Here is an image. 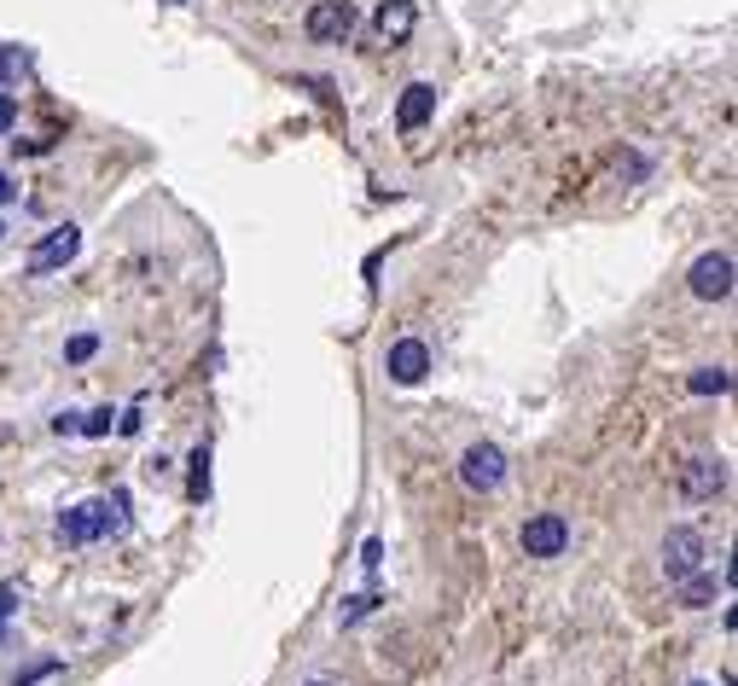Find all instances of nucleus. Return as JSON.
<instances>
[{
	"label": "nucleus",
	"mask_w": 738,
	"mask_h": 686,
	"mask_svg": "<svg viewBox=\"0 0 738 686\" xmlns=\"http://www.w3.org/2000/svg\"><path fill=\"white\" fill-rule=\"evenodd\" d=\"M0 239H7V221H0Z\"/></svg>",
	"instance_id": "obj_27"
},
{
	"label": "nucleus",
	"mask_w": 738,
	"mask_h": 686,
	"mask_svg": "<svg viewBox=\"0 0 738 686\" xmlns=\"http://www.w3.org/2000/svg\"><path fill=\"white\" fill-rule=\"evenodd\" d=\"M187 466H192V477H187V500H192V507H203V500H210V442H198Z\"/></svg>",
	"instance_id": "obj_13"
},
{
	"label": "nucleus",
	"mask_w": 738,
	"mask_h": 686,
	"mask_svg": "<svg viewBox=\"0 0 738 686\" xmlns=\"http://www.w3.org/2000/svg\"><path fill=\"white\" fill-rule=\"evenodd\" d=\"M686 390H692V396H727V390H733V373H727V367H698V373L686 378Z\"/></svg>",
	"instance_id": "obj_14"
},
{
	"label": "nucleus",
	"mask_w": 738,
	"mask_h": 686,
	"mask_svg": "<svg viewBox=\"0 0 738 686\" xmlns=\"http://www.w3.org/2000/svg\"><path fill=\"white\" fill-rule=\"evenodd\" d=\"M430 117H437V88H430V82H407L401 88V106H396V129L401 134H419Z\"/></svg>",
	"instance_id": "obj_10"
},
{
	"label": "nucleus",
	"mask_w": 738,
	"mask_h": 686,
	"mask_svg": "<svg viewBox=\"0 0 738 686\" xmlns=\"http://www.w3.org/2000/svg\"><path fill=\"white\" fill-rule=\"evenodd\" d=\"M302 30H309V42H350L355 7L350 0H315L309 18H302Z\"/></svg>",
	"instance_id": "obj_7"
},
{
	"label": "nucleus",
	"mask_w": 738,
	"mask_h": 686,
	"mask_svg": "<svg viewBox=\"0 0 738 686\" xmlns=\"http://www.w3.org/2000/svg\"><path fill=\"white\" fill-rule=\"evenodd\" d=\"M111 431H117V413H111V408L81 413V425H76V436H93V442H99V436H111Z\"/></svg>",
	"instance_id": "obj_16"
},
{
	"label": "nucleus",
	"mask_w": 738,
	"mask_h": 686,
	"mask_svg": "<svg viewBox=\"0 0 738 686\" xmlns=\"http://www.w3.org/2000/svg\"><path fill=\"white\" fill-rule=\"evenodd\" d=\"M12 198H18V180H12L7 169H0V204H12Z\"/></svg>",
	"instance_id": "obj_25"
},
{
	"label": "nucleus",
	"mask_w": 738,
	"mask_h": 686,
	"mask_svg": "<svg viewBox=\"0 0 738 686\" xmlns=\"http://www.w3.org/2000/svg\"><path fill=\"white\" fill-rule=\"evenodd\" d=\"M302 686H332V681H302Z\"/></svg>",
	"instance_id": "obj_26"
},
{
	"label": "nucleus",
	"mask_w": 738,
	"mask_h": 686,
	"mask_svg": "<svg viewBox=\"0 0 738 686\" xmlns=\"http://www.w3.org/2000/svg\"><path fill=\"white\" fill-rule=\"evenodd\" d=\"M692 686H709V681H692Z\"/></svg>",
	"instance_id": "obj_28"
},
{
	"label": "nucleus",
	"mask_w": 738,
	"mask_h": 686,
	"mask_svg": "<svg viewBox=\"0 0 738 686\" xmlns=\"http://www.w3.org/2000/svg\"><path fill=\"white\" fill-rule=\"evenodd\" d=\"M76 251H81V228H70V221H65V228H53V233L30 251L24 268L41 279V274H53V268H65V262H76Z\"/></svg>",
	"instance_id": "obj_8"
},
{
	"label": "nucleus",
	"mask_w": 738,
	"mask_h": 686,
	"mask_svg": "<svg viewBox=\"0 0 738 686\" xmlns=\"http://www.w3.org/2000/svg\"><path fill=\"white\" fill-rule=\"evenodd\" d=\"M506 454L495 449V442H471V449L460 454V477H465V489H477V495H500L506 489Z\"/></svg>",
	"instance_id": "obj_1"
},
{
	"label": "nucleus",
	"mask_w": 738,
	"mask_h": 686,
	"mask_svg": "<svg viewBox=\"0 0 738 686\" xmlns=\"http://www.w3.org/2000/svg\"><path fill=\"white\" fill-rule=\"evenodd\" d=\"M727 460L722 454H698V460H686L681 466V495L686 500H715V495H727Z\"/></svg>",
	"instance_id": "obj_6"
},
{
	"label": "nucleus",
	"mask_w": 738,
	"mask_h": 686,
	"mask_svg": "<svg viewBox=\"0 0 738 686\" xmlns=\"http://www.w3.org/2000/svg\"><path fill=\"white\" fill-rule=\"evenodd\" d=\"M111 523H117L111 500H81V507H70L65 518H58V541H65V547H93Z\"/></svg>",
	"instance_id": "obj_2"
},
{
	"label": "nucleus",
	"mask_w": 738,
	"mask_h": 686,
	"mask_svg": "<svg viewBox=\"0 0 738 686\" xmlns=\"http://www.w3.org/2000/svg\"><path fill=\"white\" fill-rule=\"evenodd\" d=\"M378 564H384V541H378V535H366V541H361V571H366V576H378Z\"/></svg>",
	"instance_id": "obj_18"
},
{
	"label": "nucleus",
	"mask_w": 738,
	"mask_h": 686,
	"mask_svg": "<svg viewBox=\"0 0 738 686\" xmlns=\"http://www.w3.org/2000/svg\"><path fill=\"white\" fill-rule=\"evenodd\" d=\"M18 76V47H0V88Z\"/></svg>",
	"instance_id": "obj_22"
},
{
	"label": "nucleus",
	"mask_w": 738,
	"mask_h": 686,
	"mask_svg": "<svg viewBox=\"0 0 738 686\" xmlns=\"http://www.w3.org/2000/svg\"><path fill=\"white\" fill-rule=\"evenodd\" d=\"M47 675H58V663H35V670L12 675V686H35V681H47Z\"/></svg>",
	"instance_id": "obj_20"
},
{
	"label": "nucleus",
	"mask_w": 738,
	"mask_h": 686,
	"mask_svg": "<svg viewBox=\"0 0 738 686\" xmlns=\"http://www.w3.org/2000/svg\"><path fill=\"white\" fill-rule=\"evenodd\" d=\"M686 291L698 302L733 297V251H704L698 262H692V274H686Z\"/></svg>",
	"instance_id": "obj_3"
},
{
	"label": "nucleus",
	"mask_w": 738,
	"mask_h": 686,
	"mask_svg": "<svg viewBox=\"0 0 738 686\" xmlns=\"http://www.w3.org/2000/svg\"><path fill=\"white\" fill-rule=\"evenodd\" d=\"M681 588V611H704V605L727 588V571H692L686 582H674Z\"/></svg>",
	"instance_id": "obj_12"
},
{
	"label": "nucleus",
	"mask_w": 738,
	"mask_h": 686,
	"mask_svg": "<svg viewBox=\"0 0 738 686\" xmlns=\"http://www.w3.org/2000/svg\"><path fill=\"white\" fill-rule=\"evenodd\" d=\"M140 425H146V413H140V401H134L129 413H117V431H122V436H140Z\"/></svg>",
	"instance_id": "obj_19"
},
{
	"label": "nucleus",
	"mask_w": 738,
	"mask_h": 686,
	"mask_svg": "<svg viewBox=\"0 0 738 686\" xmlns=\"http://www.w3.org/2000/svg\"><path fill=\"white\" fill-rule=\"evenodd\" d=\"M12 611H18V588H0V629H7Z\"/></svg>",
	"instance_id": "obj_23"
},
{
	"label": "nucleus",
	"mask_w": 738,
	"mask_h": 686,
	"mask_svg": "<svg viewBox=\"0 0 738 686\" xmlns=\"http://www.w3.org/2000/svg\"><path fill=\"white\" fill-rule=\"evenodd\" d=\"M704 535L692 530V523H674V530L663 535V576L669 582H686L692 571H704Z\"/></svg>",
	"instance_id": "obj_4"
},
{
	"label": "nucleus",
	"mask_w": 738,
	"mask_h": 686,
	"mask_svg": "<svg viewBox=\"0 0 738 686\" xmlns=\"http://www.w3.org/2000/svg\"><path fill=\"white\" fill-rule=\"evenodd\" d=\"M384 373H389V385H425V373H430V350H425V338H401V343H389Z\"/></svg>",
	"instance_id": "obj_9"
},
{
	"label": "nucleus",
	"mask_w": 738,
	"mask_h": 686,
	"mask_svg": "<svg viewBox=\"0 0 738 686\" xmlns=\"http://www.w3.org/2000/svg\"><path fill=\"white\" fill-rule=\"evenodd\" d=\"M175 7H180V0H175Z\"/></svg>",
	"instance_id": "obj_29"
},
{
	"label": "nucleus",
	"mask_w": 738,
	"mask_h": 686,
	"mask_svg": "<svg viewBox=\"0 0 738 686\" xmlns=\"http://www.w3.org/2000/svg\"><path fill=\"white\" fill-rule=\"evenodd\" d=\"M414 24H419V7L414 0H384L378 7V18H373V30H378V42H407V35H414Z\"/></svg>",
	"instance_id": "obj_11"
},
{
	"label": "nucleus",
	"mask_w": 738,
	"mask_h": 686,
	"mask_svg": "<svg viewBox=\"0 0 738 686\" xmlns=\"http://www.w3.org/2000/svg\"><path fill=\"white\" fill-rule=\"evenodd\" d=\"M12 129H18V99L0 93V134H12Z\"/></svg>",
	"instance_id": "obj_21"
},
{
	"label": "nucleus",
	"mask_w": 738,
	"mask_h": 686,
	"mask_svg": "<svg viewBox=\"0 0 738 686\" xmlns=\"http://www.w3.org/2000/svg\"><path fill=\"white\" fill-rule=\"evenodd\" d=\"M76 425H81V413H58V419H53L58 436H76Z\"/></svg>",
	"instance_id": "obj_24"
},
{
	"label": "nucleus",
	"mask_w": 738,
	"mask_h": 686,
	"mask_svg": "<svg viewBox=\"0 0 738 686\" xmlns=\"http://www.w3.org/2000/svg\"><path fill=\"white\" fill-rule=\"evenodd\" d=\"M518 547L529 553V558H559L564 547H570V523H564V512H536L518 530Z\"/></svg>",
	"instance_id": "obj_5"
},
{
	"label": "nucleus",
	"mask_w": 738,
	"mask_h": 686,
	"mask_svg": "<svg viewBox=\"0 0 738 686\" xmlns=\"http://www.w3.org/2000/svg\"><path fill=\"white\" fill-rule=\"evenodd\" d=\"M99 355V338L93 332H76L70 343H65V361H70V367H81V361H93Z\"/></svg>",
	"instance_id": "obj_17"
},
{
	"label": "nucleus",
	"mask_w": 738,
	"mask_h": 686,
	"mask_svg": "<svg viewBox=\"0 0 738 686\" xmlns=\"http://www.w3.org/2000/svg\"><path fill=\"white\" fill-rule=\"evenodd\" d=\"M378 605H384L378 594H355V599H343V605H338V629H355V622H361V617H373Z\"/></svg>",
	"instance_id": "obj_15"
}]
</instances>
